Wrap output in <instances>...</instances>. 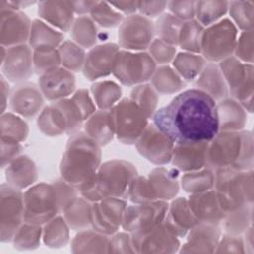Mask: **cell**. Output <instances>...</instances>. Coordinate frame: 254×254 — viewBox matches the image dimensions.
<instances>
[{"label":"cell","instance_id":"cell-1","mask_svg":"<svg viewBox=\"0 0 254 254\" xmlns=\"http://www.w3.org/2000/svg\"><path fill=\"white\" fill-rule=\"evenodd\" d=\"M151 119L175 144L209 142L219 132L216 101L194 87L179 92Z\"/></svg>","mask_w":254,"mask_h":254},{"label":"cell","instance_id":"cell-2","mask_svg":"<svg viewBox=\"0 0 254 254\" xmlns=\"http://www.w3.org/2000/svg\"><path fill=\"white\" fill-rule=\"evenodd\" d=\"M101 165V147L83 131L70 135L60 163L61 178L77 190H88Z\"/></svg>","mask_w":254,"mask_h":254},{"label":"cell","instance_id":"cell-3","mask_svg":"<svg viewBox=\"0 0 254 254\" xmlns=\"http://www.w3.org/2000/svg\"><path fill=\"white\" fill-rule=\"evenodd\" d=\"M205 167L213 172L222 168L252 170L253 136L250 131H219L208 142Z\"/></svg>","mask_w":254,"mask_h":254},{"label":"cell","instance_id":"cell-4","mask_svg":"<svg viewBox=\"0 0 254 254\" xmlns=\"http://www.w3.org/2000/svg\"><path fill=\"white\" fill-rule=\"evenodd\" d=\"M138 176L136 167L125 160H110L100 165L92 186L80 195L91 202L106 197H119L127 200L131 182Z\"/></svg>","mask_w":254,"mask_h":254},{"label":"cell","instance_id":"cell-5","mask_svg":"<svg viewBox=\"0 0 254 254\" xmlns=\"http://www.w3.org/2000/svg\"><path fill=\"white\" fill-rule=\"evenodd\" d=\"M180 171L158 166L147 176H137L130 184L127 200L144 203L155 200L170 201L180 190Z\"/></svg>","mask_w":254,"mask_h":254},{"label":"cell","instance_id":"cell-6","mask_svg":"<svg viewBox=\"0 0 254 254\" xmlns=\"http://www.w3.org/2000/svg\"><path fill=\"white\" fill-rule=\"evenodd\" d=\"M68 200L59 183H38L24 192V221L44 225L63 213Z\"/></svg>","mask_w":254,"mask_h":254},{"label":"cell","instance_id":"cell-7","mask_svg":"<svg viewBox=\"0 0 254 254\" xmlns=\"http://www.w3.org/2000/svg\"><path fill=\"white\" fill-rule=\"evenodd\" d=\"M214 190L225 214L253 206V172L222 168L214 171Z\"/></svg>","mask_w":254,"mask_h":254},{"label":"cell","instance_id":"cell-8","mask_svg":"<svg viewBox=\"0 0 254 254\" xmlns=\"http://www.w3.org/2000/svg\"><path fill=\"white\" fill-rule=\"evenodd\" d=\"M84 122L80 108L71 97L51 102L43 108L37 119L39 130L49 137L63 134L70 136L80 131Z\"/></svg>","mask_w":254,"mask_h":254},{"label":"cell","instance_id":"cell-9","mask_svg":"<svg viewBox=\"0 0 254 254\" xmlns=\"http://www.w3.org/2000/svg\"><path fill=\"white\" fill-rule=\"evenodd\" d=\"M157 64L148 52H133L120 49L117 53L111 74L124 86L134 87L151 80Z\"/></svg>","mask_w":254,"mask_h":254},{"label":"cell","instance_id":"cell-10","mask_svg":"<svg viewBox=\"0 0 254 254\" xmlns=\"http://www.w3.org/2000/svg\"><path fill=\"white\" fill-rule=\"evenodd\" d=\"M238 29L229 18L204 28L200 41V55L206 62L218 64L233 56Z\"/></svg>","mask_w":254,"mask_h":254},{"label":"cell","instance_id":"cell-11","mask_svg":"<svg viewBox=\"0 0 254 254\" xmlns=\"http://www.w3.org/2000/svg\"><path fill=\"white\" fill-rule=\"evenodd\" d=\"M218 66L222 72L228 89V96L237 100L246 111L253 109V64H245L230 57L220 63Z\"/></svg>","mask_w":254,"mask_h":254},{"label":"cell","instance_id":"cell-12","mask_svg":"<svg viewBox=\"0 0 254 254\" xmlns=\"http://www.w3.org/2000/svg\"><path fill=\"white\" fill-rule=\"evenodd\" d=\"M111 114L115 137L125 145H135L149 124L147 115L130 97L121 98Z\"/></svg>","mask_w":254,"mask_h":254},{"label":"cell","instance_id":"cell-13","mask_svg":"<svg viewBox=\"0 0 254 254\" xmlns=\"http://www.w3.org/2000/svg\"><path fill=\"white\" fill-rule=\"evenodd\" d=\"M168 206L169 201L162 200L128 205L121 228L135 237L142 236L164 221Z\"/></svg>","mask_w":254,"mask_h":254},{"label":"cell","instance_id":"cell-14","mask_svg":"<svg viewBox=\"0 0 254 254\" xmlns=\"http://www.w3.org/2000/svg\"><path fill=\"white\" fill-rule=\"evenodd\" d=\"M24 222V192L8 183L0 187V240L12 242Z\"/></svg>","mask_w":254,"mask_h":254},{"label":"cell","instance_id":"cell-15","mask_svg":"<svg viewBox=\"0 0 254 254\" xmlns=\"http://www.w3.org/2000/svg\"><path fill=\"white\" fill-rule=\"evenodd\" d=\"M155 38L154 22L139 13L124 17L118 27V45L122 50L145 52Z\"/></svg>","mask_w":254,"mask_h":254},{"label":"cell","instance_id":"cell-16","mask_svg":"<svg viewBox=\"0 0 254 254\" xmlns=\"http://www.w3.org/2000/svg\"><path fill=\"white\" fill-rule=\"evenodd\" d=\"M33 49L29 44L1 46V74L12 83H22L34 73Z\"/></svg>","mask_w":254,"mask_h":254},{"label":"cell","instance_id":"cell-17","mask_svg":"<svg viewBox=\"0 0 254 254\" xmlns=\"http://www.w3.org/2000/svg\"><path fill=\"white\" fill-rule=\"evenodd\" d=\"M135 146L147 161L156 166H165L171 163L175 143L153 122H149Z\"/></svg>","mask_w":254,"mask_h":254},{"label":"cell","instance_id":"cell-18","mask_svg":"<svg viewBox=\"0 0 254 254\" xmlns=\"http://www.w3.org/2000/svg\"><path fill=\"white\" fill-rule=\"evenodd\" d=\"M0 18L1 46L28 44L32 21L24 12L14 10L7 1H0Z\"/></svg>","mask_w":254,"mask_h":254},{"label":"cell","instance_id":"cell-19","mask_svg":"<svg viewBox=\"0 0 254 254\" xmlns=\"http://www.w3.org/2000/svg\"><path fill=\"white\" fill-rule=\"evenodd\" d=\"M127 206V200L119 197L92 202L91 228L111 236L121 228Z\"/></svg>","mask_w":254,"mask_h":254},{"label":"cell","instance_id":"cell-20","mask_svg":"<svg viewBox=\"0 0 254 254\" xmlns=\"http://www.w3.org/2000/svg\"><path fill=\"white\" fill-rule=\"evenodd\" d=\"M44 104L45 97L39 85L33 82L18 83L11 89L8 102L10 111L24 119H32L38 116L45 107Z\"/></svg>","mask_w":254,"mask_h":254},{"label":"cell","instance_id":"cell-21","mask_svg":"<svg viewBox=\"0 0 254 254\" xmlns=\"http://www.w3.org/2000/svg\"><path fill=\"white\" fill-rule=\"evenodd\" d=\"M120 47L116 43L107 42L89 49L82 67L83 76L90 81L106 77L111 74L113 63Z\"/></svg>","mask_w":254,"mask_h":254},{"label":"cell","instance_id":"cell-22","mask_svg":"<svg viewBox=\"0 0 254 254\" xmlns=\"http://www.w3.org/2000/svg\"><path fill=\"white\" fill-rule=\"evenodd\" d=\"M38 85L45 99L54 102L72 95L75 91L76 80L73 72L59 66L40 75Z\"/></svg>","mask_w":254,"mask_h":254},{"label":"cell","instance_id":"cell-23","mask_svg":"<svg viewBox=\"0 0 254 254\" xmlns=\"http://www.w3.org/2000/svg\"><path fill=\"white\" fill-rule=\"evenodd\" d=\"M133 241L137 253H175L181 246L179 237L164 222L142 236H133Z\"/></svg>","mask_w":254,"mask_h":254},{"label":"cell","instance_id":"cell-24","mask_svg":"<svg viewBox=\"0 0 254 254\" xmlns=\"http://www.w3.org/2000/svg\"><path fill=\"white\" fill-rule=\"evenodd\" d=\"M186 236L187 241L180 246V253H214L221 228L219 225L198 222Z\"/></svg>","mask_w":254,"mask_h":254},{"label":"cell","instance_id":"cell-25","mask_svg":"<svg viewBox=\"0 0 254 254\" xmlns=\"http://www.w3.org/2000/svg\"><path fill=\"white\" fill-rule=\"evenodd\" d=\"M188 202L199 222L220 225L225 212L222 209L214 189L190 194Z\"/></svg>","mask_w":254,"mask_h":254},{"label":"cell","instance_id":"cell-26","mask_svg":"<svg viewBox=\"0 0 254 254\" xmlns=\"http://www.w3.org/2000/svg\"><path fill=\"white\" fill-rule=\"evenodd\" d=\"M208 142L175 144L171 164L183 173L197 171L205 167Z\"/></svg>","mask_w":254,"mask_h":254},{"label":"cell","instance_id":"cell-27","mask_svg":"<svg viewBox=\"0 0 254 254\" xmlns=\"http://www.w3.org/2000/svg\"><path fill=\"white\" fill-rule=\"evenodd\" d=\"M163 222L170 231L181 238L185 237L199 221L190 209L186 197H175L169 202Z\"/></svg>","mask_w":254,"mask_h":254},{"label":"cell","instance_id":"cell-28","mask_svg":"<svg viewBox=\"0 0 254 254\" xmlns=\"http://www.w3.org/2000/svg\"><path fill=\"white\" fill-rule=\"evenodd\" d=\"M38 15L41 20L64 34L70 31L75 20V14L69 1L39 2Z\"/></svg>","mask_w":254,"mask_h":254},{"label":"cell","instance_id":"cell-29","mask_svg":"<svg viewBox=\"0 0 254 254\" xmlns=\"http://www.w3.org/2000/svg\"><path fill=\"white\" fill-rule=\"evenodd\" d=\"M4 170L7 183L22 190L35 185L38 180L36 164L27 155H20Z\"/></svg>","mask_w":254,"mask_h":254},{"label":"cell","instance_id":"cell-30","mask_svg":"<svg viewBox=\"0 0 254 254\" xmlns=\"http://www.w3.org/2000/svg\"><path fill=\"white\" fill-rule=\"evenodd\" d=\"M192 83L194 88L205 92L216 102L228 96L227 85L218 64L207 62Z\"/></svg>","mask_w":254,"mask_h":254},{"label":"cell","instance_id":"cell-31","mask_svg":"<svg viewBox=\"0 0 254 254\" xmlns=\"http://www.w3.org/2000/svg\"><path fill=\"white\" fill-rule=\"evenodd\" d=\"M219 131H241L247 121V111L234 98L227 96L216 102Z\"/></svg>","mask_w":254,"mask_h":254},{"label":"cell","instance_id":"cell-32","mask_svg":"<svg viewBox=\"0 0 254 254\" xmlns=\"http://www.w3.org/2000/svg\"><path fill=\"white\" fill-rule=\"evenodd\" d=\"M83 132L93 139L100 147L109 144L115 137L114 124L109 110L97 109L83 124Z\"/></svg>","mask_w":254,"mask_h":254},{"label":"cell","instance_id":"cell-33","mask_svg":"<svg viewBox=\"0 0 254 254\" xmlns=\"http://www.w3.org/2000/svg\"><path fill=\"white\" fill-rule=\"evenodd\" d=\"M110 235L93 228L79 230L70 241L72 253H109Z\"/></svg>","mask_w":254,"mask_h":254},{"label":"cell","instance_id":"cell-34","mask_svg":"<svg viewBox=\"0 0 254 254\" xmlns=\"http://www.w3.org/2000/svg\"><path fill=\"white\" fill-rule=\"evenodd\" d=\"M92 202L82 195L74 197L64 209L63 216L73 230L79 231L91 227Z\"/></svg>","mask_w":254,"mask_h":254},{"label":"cell","instance_id":"cell-35","mask_svg":"<svg viewBox=\"0 0 254 254\" xmlns=\"http://www.w3.org/2000/svg\"><path fill=\"white\" fill-rule=\"evenodd\" d=\"M149 82L159 95H170L181 92L187 85V82L170 64L158 65Z\"/></svg>","mask_w":254,"mask_h":254},{"label":"cell","instance_id":"cell-36","mask_svg":"<svg viewBox=\"0 0 254 254\" xmlns=\"http://www.w3.org/2000/svg\"><path fill=\"white\" fill-rule=\"evenodd\" d=\"M64 41V34L41 19L32 21L28 44L32 49L38 47L59 48Z\"/></svg>","mask_w":254,"mask_h":254},{"label":"cell","instance_id":"cell-37","mask_svg":"<svg viewBox=\"0 0 254 254\" xmlns=\"http://www.w3.org/2000/svg\"><path fill=\"white\" fill-rule=\"evenodd\" d=\"M206 63L200 54L183 51L176 54L172 62V66L188 83L193 82L197 78Z\"/></svg>","mask_w":254,"mask_h":254},{"label":"cell","instance_id":"cell-38","mask_svg":"<svg viewBox=\"0 0 254 254\" xmlns=\"http://www.w3.org/2000/svg\"><path fill=\"white\" fill-rule=\"evenodd\" d=\"M90 94L99 110L113 108L122 97L121 86L113 80H98L90 86Z\"/></svg>","mask_w":254,"mask_h":254},{"label":"cell","instance_id":"cell-39","mask_svg":"<svg viewBox=\"0 0 254 254\" xmlns=\"http://www.w3.org/2000/svg\"><path fill=\"white\" fill-rule=\"evenodd\" d=\"M69 229L64 217L58 214L43 225L42 240L49 248H63L69 242Z\"/></svg>","mask_w":254,"mask_h":254},{"label":"cell","instance_id":"cell-40","mask_svg":"<svg viewBox=\"0 0 254 254\" xmlns=\"http://www.w3.org/2000/svg\"><path fill=\"white\" fill-rule=\"evenodd\" d=\"M69 32L71 40L84 50H89L96 46L98 29L90 16L83 15L76 17Z\"/></svg>","mask_w":254,"mask_h":254},{"label":"cell","instance_id":"cell-41","mask_svg":"<svg viewBox=\"0 0 254 254\" xmlns=\"http://www.w3.org/2000/svg\"><path fill=\"white\" fill-rule=\"evenodd\" d=\"M1 140H9L23 143L29 135V126L26 120L13 113L6 111L1 114Z\"/></svg>","mask_w":254,"mask_h":254},{"label":"cell","instance_id":"cell-42","mask_svg":"<svg viewBox=\"0 0 254 254\" xmlns=\"http://www.w3.org/2000/svg\"><path fill=\"white\" fill-rule=\"evenodd\" d=\"M180 186L190 194L211 190L214 186V172L204 167L197 171L184 173L180 178Z\"/></svg>","mask_w":254,"mask_h":254},{"label":"cell","instance_id":"cell-43","mask_svg":"<svg viewBox=\"0 0 254 254\" xmlns=\"http://www.w3.org/2000/svg\"><path fill=\"white\" fill-rule=\"evenodd\" d=\"M227 11V1H196L194 19L206 28L223 19Z\"/></svg>","mask_w":254,"mask_h":254},{"label":"cell","instance_id":"cell-44","mask_svg":"<svg viewBox=\"0 0 254 254\" xmlns=\"http://www.w3.org/2000/svg\"><path fill=\"white\" fill-rule=\"evenodd\" d=\"M61 57V66L71 72L82 70L86 52L72 40H64L58 48Z\"/></svg>","mask_w":254,"mask_h":254},{"label":"cell","instance_id":"cell-45","mask_svg":"<svg viewBox=\"0 0 254 254\" xmlns=\"http://www.w3.org/2000/svg\"><path fill=\"white\" fill-rule=\"evenodd\" d=\"M43 226L24 221L17 230L12 243L19 251H30L37 249L42 240Z\"/></svg>","mask_w":254,"mask_h":254},{"label":"cell","instance_id":"cell-46","mask_svg":"<svg viewBox=\"0 0 254 254\" xmlns=\"http://www.w3.org/2000/svg\"><path fill=\"white\" fill-rule=\"evenodd\" d=\"M183 23V21L176 18L171 13H163L154 23L155 37L167 44L177 47Z\"/></svg>","mask_w":254,"mask_h":254},{"label":"cell","instance_id":"cell-47","mask_svg":"<svg viewBox=\"0 0 254 254\" xmlns=\"http://www.w3.org/2000/svg\"><path fill=\"white\" fill-rule=\"evenodd\" d=\"M204 27L201 26L195 19L183 23L178 46L184 52L200 54V41Z\"/></svg>","mask_w":254,"mask_h":254},{"label":"cell","instance_id":"cell-48","mask_svg":"<svg viewBox=\"0 0 254 254\" xmlns=\"http://www.w3.org/2000/svg\"><path fill=\"white\" fill-rule=\"evenodd\" d=\"M150 119L158 109L159 93L150 82L134 86L129 96Z\"/></svg>","mask_w":254,"mask_h":254},{"label":"cell","instance_id":"cell-49","mask_svg":"<svg viewBox=\"0 0 254 254\" xmlns=\"http://www.w3.org/2000/svg\"><path fill=\"white\" fill-rule=\"evenodd\" d=\"M253 5L252 1L228 2L230 20L241 32L253 30Z\"/></svg>","mask_w":254,"mask_h":254},{"label":"cell","instance_id":"cell-50","mask_svg":"<svg viewBox=\"0 0 254 254\" xmlns=\"http://www.w3.org/2000/svg\"><path fill=\"white\" fill-rule=\"evenodd\" d=\"M34 71L39 76L61 66V57L58 48L38 47L33 49Z\"/></svg>","mask_w":254,"mask_h":254},{"label":"cell","instance_id":"cell-51","mask_svg":"<svg viewBox=\"0 0 254 254\" xmlns=\"http://www.w3.org/2000/svg\"><path fill=\"white\" fill-rule=\"evenodd\" d=\"M252 209L253 206H248L226 213L220 223L222 224L224 232L234 235L244 233V231L252 225Z\"/></svg>","mask_w":254,"mask_h":254},{"label":"cell","instance_id":"cell-52","mask_svg":"<svg viewBox=\"0 0 254 254\" xmlns=\"http://www.w3.org/2000/svg\"><path fill=\"white\" fill-rule=\"evenodd\" d=\"M89 15L97 26L106 29L119 27L124 19V16L113 8L109 2L97 1Z\"/></svg>","mask_w":254,"mask_h":254},{"label":"cell","instance_id":"cell-53","mask_svg":"<svg viewBox=\"0 0 254 254\" xmlns=\"http://www.w3.org/2000/svg\"><path fill=\"white\" fill-rule=\"evenodd\" d=\"M148 54L157 65H165L173 62L177 54V47L155 38L148 48Z\"/></svg>","mask_w":254,"mask_h":254},{"label":"cell","instance_id":"cell-54","mask_svg":"<svg viewBox=\"0 0 254 254\" xmlns=\"http://www.w3.org/2000/svg\"><path fill=\"white\" fill-rule=\"evenodd\" d=\"M233 57L242 63L253 64V30L238 34Z\"/></svg>","mask_w":254,"mask_h":254},{"label":"cell","instance_id":"cell-55","mask_svg":"<svg viewBox=\"0 0 254 254\" xmlns=\"http://www.w3.org/2000/svg\"><path fill=\"white\" fill-rule=\"evenodd\" d=\"M109 253H137L131 233L123 230L110 236Z\"/></svg>","mask_w":254,"mask_h":254},{"label":"cell","instance_id":"cell-56","mask_svg":"<svg viewBox=\"0 0 254 254\" xmlns=\"http://www.w3.org/2000/svg\"><path fill=\"white\" fill-rule=\"evenodd\" d=\"M214 253H245L243 238L241 235L221 234Z\"/></svg>","mask_w":254,"mask_h":254},{"label":"cell","instance_id":"cell-57","mask_svg":"<svg viewBox=\"0 0 254 254\" xmlns=\"http://www.w3.org/2000/svg\"><path fill=\"white\" fill-rule=\"evenodd\" d=\"M195 2L196 1H170L167 8L169 13L183 22L190 21L195 17Z\"/></svg>","mask_w":254,"mask_h":254},{"label":"cell","instance_id":"cell-58","mask_svg":"<svg viewBox=\"0 0 254 254\" xmlns=\"http://www.w3.org/2000/svg\"><path fill=\"white\" fill-rule=\"evenodd\" d=\"M71 98L80 108L85 121L97 110L90 91L86 88H79L75 90L74 93L71 95Z\"/></svg>","mask_w":254,"mask_h":254},{"label":"cell","instance_id":"cell-59","mask_svg":"<svg viewBox=\"0 0 254 254\" xmlns=\"http://www.w3.org/2000/svg\"><path fill=\"white\" fill-rule=\"evenodd\" d=\"M23 146L19 142L1 140V168L5 169L13 160L21 155Z\"/></svg>","mask_w":254,"mask_h":254},{"label":"cell","instance_id":"cell-60","mask_svg":"<svg viewBox=\"0 0 254 254\" xmlns=\"http://www.w3.org/2000/svg\"><path fill=\"white\" fill-rule=\"evenodd\" d=\"M167 5H168L167 1H151V2L143 1L138 3V12L139 14L149 19H153L165 13V10L167 9Z\"/></svg>","mask_w":254,"mask_h":254},{"label":"cell","instance_id":"cell-61","mask_svg":"<svg viewBox=\"0 0 254 254\" xmlns=\"http://www.w3.org/2000/svg\"><path fill=\"white\" fill-rule=\"evenodd\" d=\"M138 1H119L111 2L110 5L120 12L124 17H126L138 12Z\"/></svg>","mask_w":254,"mask_h":254},{"label":"cell","instance_id":"cell-62","mask_svg":"<svg viewBox=\"0 0 254 254\" xmlns=\"http://www.w3.org/2000/svg\"><path fill=\"white\" fill-rule=\"evenodd\" d=\"M97 1H71L72 9L75 15L83 16L90 14L92 8L95 6Z\"/></svg>","mask_w":254,"mask_h":254},{"label":"cell","instance_id":"cell-63","mask_svg":"<svg viewBox=\"0 0 254 254\" xmlns=\"http://www.w3.org/2000/svg\"><path fill=\"white\" fill-rule=\"evenodd\" d=\"M1 114L6 112V108L8 107V102L11 94V88L9 86V81L1 74Z\"/></svg>","mask_w":254,"mask_h":254}]
</instances>
